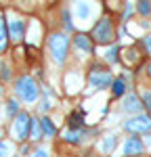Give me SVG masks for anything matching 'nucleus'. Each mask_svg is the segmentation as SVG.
<instances>
[{
    "mask_svg": "<svg viewBox=\"0 0 151 157\" xmlns=\"http://www.w3.org/2000/svg\"><path fill=\"white\" fill-rule=\"evenodd\" d=\"M13 94L21 101V105H36L40 101V84L36 82L34 75L29 73H21L13 80Z\"/></svg>",
    "mask_w": 151,
    "mask_h": 157,
    "instance_id": "obj_1",
    "label": "nucleus"
},
{
    "mask_svg": "<svg viewBox=\"0 0 151 157\" xmlns=\"http://www.w3.org/2000/svg\"><path fill=\"white\" fill-rule=\"evenodd\" d=\"M69 48H72V38L67 36V32H52L46 36V50L55 65L63 67L67 63Z\"/></svg>",
    "mask_w": 151,
    "mask_h": 157,
    "instance_id": "obj_2",
    "label": "nucleus"
},
{
    "mask_svg": "<svg viewBox=\"0 0 151 157\" xmlns=\"http://www.w3.org/2000/svg\"><path fill=\"white\" fill-rule=\"evenodd\" d=\"M115 21H113L111 15H103L97 23L92 25L90 29V38L95 40V44L99 46H109L115 42Z\"/></svg>",
    "mask_w": 151,
    "mask_h": 157,
    "instance_id": "obj_3",
    "label": "nucleus"
},
{
    "mask_svg": "<svg viewBox=\"0 0 151 157\" xmlns=\"http://www.w3.org/2000/svg\"><path fill=\"white\" fill-rule=\"evenodd\" d=\"M32 120L34 115L29 111L21 109L15 117L11 120V126H9V136L13 138V143L21 145V143H27L29 140V130H32Z\"/></svg>",
    "mask_w": 151,
    "mask_h": 157,
    "instance_id": "obj_4",
    "label": "nucleus"
},
{
    "mask_svg": "<svg viewBox=\"0 0 151 157\" xmlns=\"http://www.w3.org/2000/svg\"><path fill=\"white\" fill-rule=\"evenodd\" d=\"M6 27H9V40L11 46H21L25 44L27 36V19L19 13H9L6 15Z\"/></svg>",
    "mask_w": 151,
    "mask_h": 157,
    "instance_id": "obj_5",
    "label": "nucleus"
},
{
    "mask_svg": "<svg viewBox=\"0 0 151 157\" xmlns=\"http://www.w3.org/2000/svg\"><path fill=\"white\" fill-rule=\"evenodd\" d=\"M86 80H88V84H90V88L103 90V88H111L113 73L107 65H103V63H92V65L88 67Z\"/></svg>",
    "mask_w": 151,
    "mask_h": 157,
    "instance_id": "obj_6",
    "label": "nucleus"
},
{
    "mask_svg": "<svg viewBox=\"0 0 151 157\" xmlns=\"http://www.w3.org/2000/svg\"><path fill=\"white\" fill-rule=\"evenodd\" d=\"M124 130L130 132V134L151 132V115H147V113H137L134 117H130V120L124 124Z\"/></svg>",
    "mask_w": 151,
    "mask_h": 157,
    "instance_id": "obj_7",
    "label": "nucleus"
},
{
    "mask_svg": "<svg viewBox=\"0 0 151 157\" xmlns=\"http://www.w3.org/2000/svg\"><path fill=\"white\" fill-rule=\"evenodd\" d=\"M72 44H74L76 50H80V52H84V55H95V48H97L95 40H92L90 34H86V32H76L74 38H72Z\"/></svg>",
    "mask_w": 151,
    "mask_h": 157,
    "instance_id": "obj_8",
    "label": "nucleus"
},
{
    "mask_svg": "<svg viewBox=\"0 0 151 157\" xmlns=\"http://www.w3.org/2000/svg\"><path fill=\"white\" fill-rule=\"evenodd\" d=\"M74 15L78 19H82V21L92 19V15H95L92 2H90V0H74Z\"/></svg>",
    "mask_w": 151,
    "mask_h": 157,
    "instance_id": "obj_9",
    "label": "nucleus"
},
{
    "mask_svg": "<svg viewBox=\"0 0 151 157\" xmlns=\"http://www.w3.org/2000/svg\"><path fill=\"white\" fill-rule=\"evenodd\" d=\"M143 151H145V145H143V140L138 138L137 134H132L124 143V155L126 157H138V155H143Z\"/></svg>",
    "mask_w": 151,
    "mask_h": 157,
    "instance_id": "obj_10",
    "label": "nucleus"
},
{
    "mask_svg": "<svg viewBox=\"0 0 151 157\" xmlns=\"http://www.w3.org/2000/svg\"><path fill=\"white\" fill-rule=\"evenodd\" d=\"M11 48L9 40V27H6V13L0 9V55H6Z\"/></svg>",
    "mask_w": 151,
    "mask_h": 157,
    "instance_id": "obj_11",
    "label": "nucleus"
},
{
    "mask_svg": "<svg viewBox=\"0 0 151 157\" xmlns=\"http://www.w3.org/2000/svg\"><path fill=\"white\" fill-rule=\"evenodd\" d=\"M122 107H124V111H128V113H141L143 111V101H141V97H138L137 92H130V94H124V103H122Z\"/></svg>",
    "mask_w": 151,
    "mask_h": 157,
    "instance_id": "obj_12",
    "label": "nucleus"
},
{
    "mask_svg": "<svg viewBox=\"0 0 151 157\" xmlns=\"http://www.w3.org/2000/svg\"><path fill=\"white\" fill-rule=\"evenodd\" d=\"M138 48H134V46H130V48H124L122 52H120V61L124 63L126 67H137L138 63L143 61V57L137 52Z\"/></svg>",
    "mask_w": 151,
    "mask_h": 157,
    "instance_id": "obj_13",
    "label": "nucleus"
},
{
    "mask_svg": "<svg viewBox=\"0 0 151 157\" xmlns=\"http://www.w3.org/2000/svg\"><path fill=\"white\" fill-rule=\"evenodd\" d=\"M38 120H40V126H42V132H44V138H55L59 130H57V124L52 121L48 113H44V115H38Z\"/></svg>",
    "mask_w": 151,
    "mask_h": 157,
    "instance_id": "obj_14",
    "label": "nucleus"
},
{
    "mask_svg": "<svg viewBox=\"0 0 151 157\" xmlns=\"http://www.w3.org/2000/svg\"><path fill=\"white\" fill-rule=\"evenodd\" d=\"M84 134H86L84 128H80V130H76V128H67V130L61 134V138L67 143V145H80V143L84 140Z\"/></svg>",
    "mask_w": 151,
    "mask_h": 157,
    "instance_id": "obj_15",
    "label": "nucleus"
},
{
    "mask_svg": "<svg viewBox=\"0 0 151 157\" xmlns=\"http://www.w3.org/2000/svg\"><path fill=\"white\" fill-rule=\"evenodd\" d=\"M19 111H21V101H19L17 97H11V98L4 101V120L11 121Z\"/></svg>",
    "mask_w": 151,
    "mask_h": 157,
    "instance_id": "obj_16",
    "label": "nucleus"
},
{
    "mask_svg": "<svg viewBox=\"0 0 151 157\" xmlns=\"http://www.w3.org/2000/svg\"><path fill=\"white\" fill-rule=\"evenodd\" d=\"M84 111H80V109H76L72 111L69 115H67V128H76V130H80V128H84Z\"/></svg>",
    "mask_w": 151,
    "mask_h": 157,
    "instance_id": "obj_17",
    "label": "nucleus"
},
{
    "mask_svg": "<svg viewBox=\"0 0 151 157\" xmlns=\"http://www.w3.org/2000/svg\"><path fill=\"white\" fill-rule=\"evenodd\" d=\"M128 90V82L126 78H113V84H111V97L113 98H122Z\"/></svg>",
    "mask_w": 151,
    "mask_h": 157,
    "instance_id": "obj_18",
    "label": "nucleus"
},
{
    "mask_svg": "<svg viewBox=\"0 0 151 157\" xmlns=\"http://www.w3.org/2000/svg\"><path fill=\"white\" fill-rule=\"evenodd\" d=\"M42 138H44V132H42L40 120H38V115H34V120H32V130H29V143H40Z\"/></svg>",
    "mask_w": 151,
    "mask_h": 157,
    "instance_id": "obj_19",
    "label": "nucleus"
},
{
    "mask_svg": "<svg viewBox=\"0 0 151 157\" xmlns=\"http://www.w3.org/2000/svg\"><path fill=\"white\" fill-rule=\"evenodd\" d=\"M115 145H118V136H115V134H109V136H105V138L101 140L99 151L103 153V155H109L113 149H115Z\"/></svg>",
    "mask_w": 151,
    "mask_h": 157,
    "instance_id": "obj_20",
    "label": "nucleus"
},
{
    "mask_svg": "<svg viewBox=\"0 0 151 157\" xmlns=\"http://www.w3.org/2000/svg\"><path fill=\"white\" fill-rule=\"evenodd\" d=\"M120 52H122L120 44H109V48L105 52V59L109 61V63H120Z\"/></svg>",
    "mask_w": 151,
    "mask_h": 157,
    "instance_id": "obj_21",
    "label": "nucleus"
},
{
    "mask_svg": "<svg viewBox=\"0 0 151 157\" xmlns=\"http://www.w3.org/2000/svg\"><path fill=\"white\" fill-rule=\"evenodd\" d=\"M15 155V143L11 140H0V157H13Z\"/></svg>",
    "mask_w": 151,
    "mask_h": 157,
    "instance_id": "obj_22",
    "label": "nucleus"
},
{
    "mask_svg": "<svg viewBox=\"0 0 151 157\" xmlns=\"http://www.w3.org/2000/svg\"><path fill=\"white\" fill-rule=\"evenodd\" d=\"M137 13L141 17H149L151 15V0H137Z\"/></svg>",
    "mask_w": 151,
    "mask_h": 157,
    "instance_id": "obj_23",
    "label": "nucleus"
},
{
    "mask_svg": "<svg viewBox=\"0 0 151 157\" xmlns=\"http://www.w3.org/2000/svg\"><path fill=\"white\" fill-rule=\"evenodd\" d=\"M61 23H63V32H74V19H72V13L67 9L61 13Z\"/></svg>",
    "mask_w": 151,
    "mask_h": 157,
    "instance_id": "obj_24",
    "label": "nucleus"
},
{
    "mask_svg": "<svg viewBox=\"0 0 151 157\" xmlns=\"http://www.w3.org/2000/svg\"><path fill=\"white\" fill-rule=\"evenodd\" d=\"M13 80H15L13 67L9 65V63H4V67H2V73H0V82H2V84H9V82H13Z\"/></svg>",
    "mask_w": 151,
    "mask_h": 157,
    "instance_id": "obj_25",
    "label": "nucleus"
},
{
    "mask_svg": "<svg viewBox=\"0 0 151 157\" xmlns=\"http://www.w3.org/2000/svg\"><path fill=\"white\" fill-rule=\"evenodd\" d=\"M141 48H143V52L147 57H151V34H147V36L141 40Z\"/></svg>",
    "mask_w": 151,
    "mask_h": 157,
    "instance_id": "obj_26",
    "label": "nucleus"
},
{
    "mask_svg": "<svg viewBox=\"0 0 151 157\" xmlns=\"http://www.w3.org/2000/svg\"><path fill=\"white\" fill-rule=\"evenodd\" d=\"M141 101H143V107L147 109V113L151 115V88L143 92V97H141Z\"/></svg>",
    "mask_w": 151,
    "mask_h": 157,
    "instance_id": "obj_27",
    "label": "nucleus"
},
{
    "mask_svg": "<svg viewBox=\"0 0 151 157\" xmlns=\"http://www.w3.org/2000/svg\"><path fill=\"white\" fill-rule=\"evenodd\" d=\"M50 107H52V101L50 98H42V103H38V111L44 115V113H48Z\"/></svg>",
    "mask_w": 151,
    "mask_h": 157,
    "instance_id": "obj_28",
    "label": "nucleus"
},
{
    "mask_svg": "<svg viewBox=\"0 0 151 157\" xmlns=\"http://www.w3.org/2000/svg\"><path fill=\"white\" fill-rule=\"evenodd\" d=\"M32 151H34V149H32V145H29V140H27V143H21V145H19V155L27 157L29 153H32Z\"/></svg>",
    "mask_w": 151,
    "mask_h": 157,
    "instance_id": "obj_29",
    "label": "nucleus"
},
{
    "mask_svg": "<svg viewBox=\"0 0 151 157\" xmlns=\"http://www.w3.org/2000/svg\"><path fill=\"white\" fill-rule=\"evenodd\" d=\"M32 157H50V153H48V149H44V147H36L32 151Z\"/></svg>",
    "mask_w": 151,
    "mask_h": 157,
    "instance_id": "obj_30",
    "label": "nucleus"
},
{
    "mask_svg": "<svg viewBox=\"0 0 151 157\" xmlns=\"http://www.w3.org/2000/svg\"><path fill=\"white\" fill-rule=\"evenodd\" d=\"M4 94H6V86L0 82V98H4Z\"/></svg>",
    "mask_w": 151,
    "mask_h": 157,
    "instance_id": "obj_31",
    "label": "nucleus"
},
{
    "mask_svg": "<svg viewBox=\"0 0 151 157\" xmlns=\"http://www.w3.org/2000/svg\"><path fill=\"white\" fill-rule=\"evenodd\" d=\"M4 55H0V73H2V67H4V59H2Z\"/></svg>",
    "mask_w": 151,
    "mask_h": 157,
    "instance_id": "obj_32",
    "label": "nucleus"
},
{
    "mask_svg": "<svg viewBox=\"0 0 151 157\" xmlns=\"http://www.w3.org/2000/svg\"><path fill=\"white\" fill-rule=\"evenodd\" d=\"M4 134H6V130H4V128H2V126H0V140H2V138H4Z\"/></svg>",
    "mask_w": 151,
    "mask_h": 157,
    "instance_id": "obj_33",
    "label": "nucleus"
},
{
    "mask_svg": "<svg viewBox=\"0 0 151 157\" xmlns=\"http://www.w3.org/2000/svg\"><path fill=\"white\" fill-rule=\"evenodd\" d=\"M147 73H149V78H151V65H147Z\"/></svg>",
    "mask_w": 151,
    "mask_h": 157,
    "instance_id": "obj_34",
    "label": "nucleus"
},
{
    "mask_svg": "<svg viewBox=\"0 0 151 157\" xmlns=\"http://www.w3.org/2000/svg\"><path fill=\"white\" fill-rule=\"evenodd\" d=\"M13 157H23V155H17V153H15V155H13Z\"/></svg>",
    "mask_w": 151,
    "mask_h": 157,
    "instance_id": "obj_35",
    "label": "nucleus"
}]
</instances>
